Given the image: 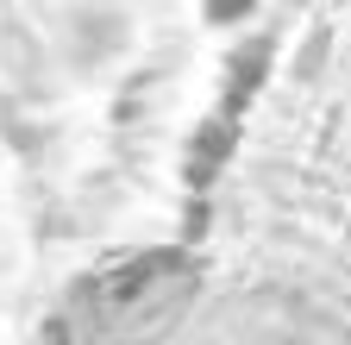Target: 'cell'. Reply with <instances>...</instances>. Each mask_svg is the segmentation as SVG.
Masks as SVG:
<instances>
[{"mask_svg": "<svg viewBox=\"0 0 351 345\" xmlns=\"http://www.w3.org/2000/svg\"><path fill=\"white\" fill-rule=\"evenodd\" d=\"M207 7H213V19H232V13L245 7V0H207Z\"/></svg>", "mask_w": 351, "mask_h": 345, "instance_id": "6da1fadb", "label": "cell"}]
</instances>
